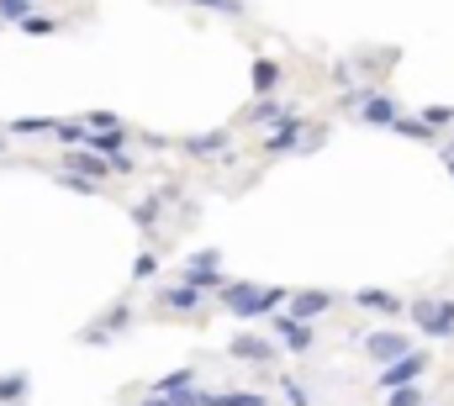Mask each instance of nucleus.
Returning a JSON list of instances; mask_svg holds the SVG:
<instances>
[{
  "label": "nucleus",
  "instance_id": "obj_35",
  "mask_svg": "<svg viewBox=\"0 0 454 406\" xmlns=\"http://www.w3.org/2000/svg\"><path fill=\"white\" fill-rule=\"evenodd\" d=\"M0 153H5V137H0Z\"/></svg>",
  "mask_w": 454,
  "mask_h": 406
},
{
  "label": "nucleus",
  "instance_id": "obj_9",
  "mask_svg": "<svg viewBox=\"0 0 454 406\" xmlns=\"http://www.w3.org/2000/svg\"><path fill=\"white\" fill-rule=\"evenodd\" d=\"M227 354H232V359H243V364H264V359L275 354V343H270V338L243 332V338H232V343H227Z\"/></svg>",
  "mask_w": 454,
  "mask_h": 406
},
{
  "label": "nucleus",
  "instance_id": "obj_8",
  "mask_svg": "<svg viewBox=\"0 0 454 406\" xmlns=\"http://www.w3.org/2000/svg\"><path fill=\"white\" fill-rule=\"evenodd\" d=\"M364 348H370V359H375V364H391V359H402L412 343H407V332H370V338H364Z\"/></svg>",
  "mask_w": 454,
  "mask_h": 406
},
{
  "label": "nucleus",
  "instance_id": "obj_16",
  "mask_svg": "<svg viewBox=\"0 0 454 406\" xmlns=\"http://www.w3.org/2000/svg\"><path fill=\"white\" fill-rule=\"evenodd\" d=\"M391 132H396V137H412V143H439V137H434V127H428V121H418V116H391Z\"/></svg>",
  "mask_w": 454,
  "mask_h": 406
},
{
  "label": "nucleus",
  "instance_id": "obj_3",
  "mask_svg": "<svg viewBox=\"0 0 454 406\" xmlns=\"http://www.w3.org/2000/svg\"><path fill=\"white\" fill-rule=\"evenodd\" d=\"M407 316H412L428 338H454V301H412Z\"/></svg>",
  "mask_w": 454,
  "mask_h": 406
},
{
  "label": "nucleus",
  "instance_id": "obj_21",
  "mask_svg": "<svg viewBox=\"0 0 454 406\" xmlns=\"http://www.w3.org/2000/svg\"><path fill=\"white\" fill-rule=\"evenodd\" d=\"M27 386H32V380H27L21 370H16V375H0V402H21V396H27Z\"/></svg>",
  "mask_w": 454,
  "mask_h": 406
},
{
  "label": "nucleus",
  "instance_id": "obj_10",
  "mask_svg": "<svg viewBox=\"0 0 454 406\" xmlns=\"http://www.w3.org/2000/svg\"><path fill=\"white\" fill-rule=\"evenodd\" d=\"M127 322H132V306H112V316H106V322H96V327H85V332H80V343H112Z\"/></svg>",
  "mask_w": 454,
  "mask_h": 406
},
{
  "label": "nucleus",
  "instance_id": "obj_33",
  "mask_svg": "<svg viewBox=\"0 0 454 406\" xmlns=\"http://www.w3.org/2000/svg\"><path fill=\"white\" fill-rule=\"evenodd\" d=\"M137 406H169V402H164V396H153V391H143V402H137Z\"/></svg>",
  "mask_w": 454,
  "mask_h": 406
},
{
  "label": "nucleus",
  "instance_id": "obj_19",
  "mask_svg": "<svg viewBox=\"0 0 454 406\" xmlns=\"http://www.w3.org/2000/svg\"><path fill=\"white\" fill-rule=\"evenodd\" d=\"M248 116H254V121H286L291 111H286V105L275 101V96H259V101H254V111H248Z\"/></svg>",
  "mask_w": 454,
  "mask_h": 406
},
{
  "label": "nucleus",
  "instance_id": "obj_24",
  "mask_svg": "<svg viewBox=\"0 0 454 406\" xmlns=\"http://www.w3.org/2000/svg\"><path fill=\"white\" fill-rule=\"evenodd\" d=\"M153 275H159V254H148V248H143V254L132 259V280L143 285V280H153Z\"/></svg>",
  "mask_w": 454,
  "mask_h": 406
},
{
  "label": "nucleus",
  "instance_id": "obj_31",
  "mask_svg": "<svg viewBox=\"0 0 454 406\" xmlns=\"http://www.w3.org/2000/svg\"><path fill=\"white\" fill-rule=\"evenodd\" d=\"M164 402H169V406H201V391H191V386H185V391H175V396H164Z\"/></svg>",
  "mask_w": 454,
  "mask_h": 406
},
{
  "label": "nucleus",
  "instance_id": "obj_36",
  "mask_svg": "<svg viewBox=\"0 0 454 406\" xmlns=\"http://www.w3.org/2000/svg\"><path fill=\"white\" fill-rule=\"evenodd\" d=\"M450 175H454V159H450Z\"/></svg>",
  "mask_w": 454,
  "mask_h": 406
},
{
  "label": "nucleus",
  "instance_id": "obj_13",
  "mask_svg": "<svg viewBox=\"0 0 454 406\" xmlns=\"http://www.w3.org/2000/svg\"><path fill=\"white\" fill-rule=\"evenodd\" d=\"M232 132H201V137H185V153L191 159H212V153H227Z\"/></svg>",
  "mask_w": 454,
  "mask_h": 406
},
{
  "label": "nucleus",
  "instance_id": "obj_25",
  "mask_svg": "<svg viewBox=\"0 0 454 406\" xmlns=\"http://www.w3.org/2000/svg\"><path fill=\"white\" fill-rule=\"evenodd\" d=\"M386 406H423V386H396L386 396Z\"/></svg>",
  "mask_w": 454,
  "mask_h": 406
},
{
  "label": "nucleus",
  "instance_id": "obj_14",
  "mask_svg": "<svg viewBox=\"0 0 454 406\" xmlns=\"http://www.w3.org/2000/svg\"><path fill=\"white\" fill-rule=\"evenodd\" d=\"M69 169H74V175H85V180H96V185H101V180H106V175H112V159H101V153H69Z\"/></svg>",
  "mask_w": 454,
  "mask_h": 406
},
{
  "label": "nucleus",
  "instance_id": "obj_27",
  "mask_svg": "<svg viewBox=\"0 0 454 406\" xmlns=\"http://www.w3.org/2000/svg\"><path fill=\"white\" fill-rule=\"evenodd\" d=\"M185 5H207L217 16H243V0H185Z\"/></svg>",
  "mask_w": 454,
  "mask_h": 406
},
{
  "label": "nucleus",
  "instance_id": "obj_11",
  "mask_svg": "<svg viewBox=\"0 0 454 406\" xmlns=\"http://www.w3.org/2000/svg\"><path fill=\"white\" fill-rule=\"evenodd\" d=\"M354 306H364V311H375V316H402V311H407V301L391 296V291H354Z\"/></svg>",
  "mask_w": 454,
  "mask_h": 406
},
{
  "label": "nucleus",
  "instance_id": "obj_29",
  "mask_svg": "<svg viewBox=\"0 0 454 406\" xmlns=\"http://www.w3.org/2000/svg\"><path fill=\"white\" fill-rule=\"evenodd\" d=\"M418 121H428V127H450L454 111H450V105H423V116H418Z\"/></svg>",
  "mask_w": 454,
  "mask_h": 406
},
{
  "label": "nucleus",
  "instance_id": "obj_6",
  "mask_svg": "<svg viewBox=\"0 0 454 406\" xmlns=\"http://www.w3.org/2000/svg\"><path fill=\"white\" fill-rule=\"evenodd\" d=\"M286 301H291V311H286L291 322H312V316H323L333 306V291H291Z\"/></svg>",
  "mask_w": 454,
  "mask_h": 406
},
{
  "label": "nucleus",
  "instance_id": "obj_20",
  "mask_svg": "<svg viewBox=\"0 0 454 406\" xmlns=\"http://www.w3.org/2000/svg\"><path fill=\"white\" fill-rule=\"evenodd\" d=\"M64 191H74V196H101V185L96 180H85V175H74V169H64V175H53Z\"/></svg>",
  "mask_w": 454,
  "mask_h": 406
},
{
  "label": "nucleus",
  "instance_id": "obj_2",
  "mask_svg": "<svg viewBox=\"0 0 454 406\" xmlns=\"http://www.w3.org/2000/svg\"><path fill=\"white\" fill-rule=\"evenodd\" d=\"M343 111L354 121H370V127H391V116H402L396 96H380V90H364V96H343Z\"/></svg>",
  "mask_w": 454,
  "mask_h": 406
},
{
  "label": "nucleus",
  "instance_id": "obj_5",
  "mask_svg": "<svg viewBox=\"0 0 454 406\" xmlns=\"http://www.w3.org/2000/svg\"><path fill=\"white\" fill-rule=\"evenodd\" d=\"M217 264H223L217 248L191 254V259H185V285H191V291H212V285H223V269H217Z\"/></svg>",
  "mask_w": 454,
  "mask_h": 406
},
{
  "label": "nucleus",
  "instance_id": "obj_30",
  "mask_svg": "<svg viewBox=\"0 0 454 406\" xmlns=\"http://www.w3.org/2000/svg\"><path fill=\"white\" fill-rule=\"evenodd\" d=\"M32 11V0H0V21H21Z\"/></svg>",
  "mask_w": 454,
  "mask_h": 406
},
{
  "label": "nucleus",
  "instance_id": "obj_22",
  "mask_svg": "<svg viewBox=\"0 0 454 406\" xmlns=\"http://www.w3.org/2000/svg\"><path fill=\"white\" fill-rule=\"evenodd\" d=\"M11 132H16V137H32V132H53V116H21V121H11Z\"/></svg>",
  "mask_w": 454,
  "mask_h": 406
},
{
  "label": "nucleus",
  "instance_id": "obj_18",
  "mask_svg": "<svg viewBox=\"0 0 454 406\" xmlns=\"http://www.w3.org/2000/svg\"><path fill=\"white\" fill-rule=\"evenodd\" d=\"M185 386H196V370H191V364H185V370H169V375L153 380L148 391H153V396H175V391H185Z\"/></svg>",
  "mask_w": 454,
  "mask_h": 406
},
{
  "label": "nucleus",
  "instance_id": "obj_23",
  "mask_svg": "<svg viewBox=\"0 0 454 406\" xmlns=\"http://www.w3.org/2000/svg\"><path fill=\"white\" fill-rule=\"evenodd\" d=\"M53 137L74 148V143H85V121H59V116H53Z\"/></svg>",
  "mask_w": 454,
  "mask_h": 406
},
{
  "label": "nucleus",
  "instance_id": "obj_26",
  "mask_svg": "<svg viewBox=\"0 0 454 406\" xmlns=\"http://www.w3.org/2000/svg\"><path fill=\"white\" fill-rule=\"evenodd\" d=\"M132 222L148 232V227H159V201H143V206H132Z\"/></svg>",
  "mask_w": 454,
  "mask_h": 406
},
{
  "label": "nucleus",
  "instance_id": "obj_7",
  "mask_svg": "<svg viewBox=\"0 0 454 406\" xmlns=\"http://www.w3.org/2000/svg\"><path fill=\"white\" fill-rule=\"evenodd\" d=\"M275 332L286 338V348H291V354H312V348H317V332H312L307 322H291L286 311L275 316Z\"/></svg>",
  "mask_w": 454,
  "mask_h": 406
},
{
  "label": "nucleus",
  "instance_id": "obj_28",
  "mask_svg": "<svg viewBox=\"0 0 454 406\" xmlns=\"http://www.w3.org/2000/svg\"><path fill=\"white\" fill-rule=\"evenodd\" d=\"M21 27H27L32 37H48V32H59V21H53V16H21Z\"/></svg>",
  "mask_w": 454,
  "mask_h": 406
},
{
  "label": "nucleus",
  "instance_id": "obj_15",
  "mask_svg": "<svg viewBox=\"0 0 454 406\" xmlns=\"http://www.w3.org/2000/svg\"><path fill=\"white\" fill-rule=\"evenodd\" d=\"M280 85V64L275 59H254V96H275Z\"/></svg>",
  "mask_w": 454,
  "mask_h": 406
},
{
  "label": "nucleus",
  "instance_id": "obj_1",
  "mask_svg": "<svg viewBox=\"0 0 454 406\" xmlns=\"http://www.w3.org/2000/svg\"><path fill=\"white\" fill-rule=\"evenodd\" d=\"M223 291V311H232V316H243V322H254V316H270L275 306H286V285H254V280H223L217 285Z\"/></svg>",
  "mask_w": 454,
  "mask_h": 406
},
{
  "label": "nucleus",
  "instance_id": "obj_17",
  "mask_svg": "<svg viewBox=\"0 0 454 406\" xmlns=\"http://www.w3.org/2000/svg\"><path fill=\"white\" fill-rule=\"evenodd\" d=\"M159 306H169V311H196V306H201V291H191V285L180 280V285H169V291L159 296Z\"/></svg>",
  "mask_w": 454,
  "mask_h": 406
},
{
  "label": "nucleus",
  "instance_id": "obj_12",
  "mask_svg": "<svg viewBox=\"0 0 454 406\" xmlns=\"http://www.w3.org/2000/svg\"><path fill=\"white\" fill-rule=\"evenodd\" d=\"M301 137H307V132H301V121H291V116H286V121H275V132L264 137V153H291V148H301Z\"/></svg>",
  "mask_w": 454,
  "mask_h": 406
},
{
  "label": "nucleus",
  "instance_id": "obj_34",
  "mask_svg": "<svg viewBox=\"0 0 454 406\" xmlns=\"http://www.w3.org/2000/svg\"><path fill=\"white\" fill-rule=\"evenodd\" d=\"M444 159H454V137H450V143H444Z\"/></svg>",
  "mask_w": 454,
  "mask_h": 406
},
{
  "label": "nucleus",
  "instance_id": "obj_32",
  "mask_svg": "<svg viewBox=\"0 0 454 406\" xmlns=\"http://www.w3.org/2000/svg\"><path fill=\"white\" fill-rule=\"evenodd\" d=\"M280 391H286V402H291V406H307V386H296V380H286Z\"/></svg>",
  "mask_w": 454,
  "mask_h": 406
},
{
  "label": "nucleus",
  "instance_id": "obj_4",
  "mask_svg": "<svg viewBox=\"0 0 454 406\" xmlns=\"http://www.w3.org/2000/svg\"><path fill=\"white\" fill-rule=\"evenodd\" d=\"M428 370V354H418V348H407L402 359H391L386 370H380V391H396V386H418V375Z\"/></svg>",
  "mask_w": 454,
  "mask_h": 406
}]
</instances>
